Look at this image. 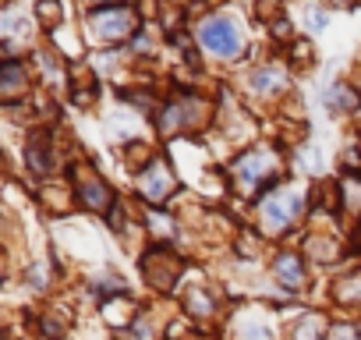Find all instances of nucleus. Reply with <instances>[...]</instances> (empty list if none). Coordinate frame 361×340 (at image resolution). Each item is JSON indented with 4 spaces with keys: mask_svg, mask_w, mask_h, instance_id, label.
Wrapping results in <instances>:
<instances>
[{
    "mask_svg": "<svg viewBox=\"0 0 361 340\" xmlns=\"http://www.w3.org/2000/svg\"><path fill=\"white\" fill-rule=\"evenodd\" d=\"M199 43L216 57H238L241 54V32L227 18H209L199 25Z\"/></svg>",
    "mask_w": 361,
    "mask_h": 340,
    "instance_id": "obj_1",
    "label": "nucleus"
},
{
    "mask_svg": "<svg viewBox=\"0 0 361 340\" xmlns=\"http://www.w3.org/2000/svg\"><path fill=\"white\" fill-rule=\"evenodd\" d=\"M92 29L99 40H121L135 29V15L128 4H106L92 15Z\"/></svg>",
    "mask_w": 361,
    "mask_h": 340,
    "instance_id": "obj_2",
    "label": "nucleus"
},
{
    "mask_svg": "<svg viewBox=\"0 0 361 340\" xmlns=\"http://www.w3.org/2000/svg\"><path fill=\"white\" fill-rule=\"evenodd\" d=\"M138 192L152 202V206H159V202H166V195L173 192V178H170V170L156 159V163H149L145 170H142V178H138Z\"/></svg>",
    "mask_w": 361,
    "mask_h": 340,
    "instance_id": "obj_3",
    "label": "nucleus"
},
{
    "mask_svg": "<svg viewBox=\"0 0 361 340\" xmlns=\"http://www.w3.org/2000/svg\"><path fill=\"white\" fill-rule=\"evenodd\" d=\"M294 213H298V199L294 195H283V192L262 199V206H259V217H262V227L266 231H283L294 220Z\"/></svg>",
    "mask_w": 361,
    "mask_h": 340,
    "instance_id": "obj_4",
    "label": "nucleus"
},
{
    "mask_svg": "<svg viewBox=\"0 0 361 340\" xmlns=\"http://www.w3.org/2000/svg\"><path fill=\"white\" fill-rule=\"evenodd\" d=\"M78 192H82V199L92 206V210H99V213H106L110 206H117V195L106 188V181H99L89 166H82V174H78Z\"/></svg>",
    "mask_w": 361,
    "mask_h": 340,
    "instance_id": "obj_5",
    "label": "nucleus"
},
{
    "mask_svg": "<svg viewBox=\"0 0 361 340\" xmlns=\"http://www.w3.org/2000/svg\"><path fill=\"white\" fill-rule=\"evenodd\" d=\"M25 159H29V170L36 174H50L54 166V145H50V131H36L25 145Z\"/></svg>",
    "mask_w": 361,
    "mask_h": 340,
    "instance_id": "obj_6",
    "label": "nucleus"
},
{
    "mask_svg": "<svg viewBox=\"0 0 361 340\" xmlns=\"http://www.w3.org/2000/svg\"><path fill=\"white\" fill-rule=\"evenodd\" d=\"M25 82H29V75H25L22 61H18V57H8V61H4V68H0V89H4V96L11 99Z\"/></svg>",
    "mask_w": 361,
    "mask_h": 340,
    "instance_id": "obj_7",
    "label": "nucleus"
},
{
    "mask_svg": "<svg viewBox=\"0 0 361 340\" xmlns=\"http://www.w3.org/2000/svg\"><path fill=\"white\" fill-rule=\"evenodd\" d=\"M273 269H276V277H280V284H283L287 291H298V287H301V262H298L290 252L276 255Z\"/></svg>",
    "mask_w": 361,
    "mask_h": 340,
    "instance_id": "obj_8",
    "label": "nucleus"
},
{
    "mask_svg": "<svg viewBox=\"0 0 361 340\" xmlns=\"http://www.w3.org/2000/svg\"><path fill=\"white\" fill-rule=\"evenodd\" d=\"M326 107H329V110H340V114H350V110L361 107V96H357L354 89H347V85L336 82V85L326 92Z\"/></svg>",
    "mask_w": 361,
    "mask_h": 340,
    "instance_id": "obj_9",
    "label": "nucleus"
},
{
    "mask_svg": "<svg viewBox=\"0 0 361 340\" xmlns=\"http://www.w3.org/2000/svg\"><path fill=\"white\" fill-rule=\"evenodd\" d=\"M266 166H269V159H266L262 152H252V156H245V159L238 163V178H241L245 185H259V181L266 178Z\"/></svg>",
    "mask_w": 361,
    "mask_h": 340,
    "instance_id": "obj_10",
    "label": "nucleus"
},
{
    "mask_svg": "<svg viewBox=\"0 0 361 340\" xmlns=\"http://www.w3.org/2000/svg\"><path fill=\"white\" fill-rule=\"evenodd\" d=\"M280 85H283V75H280L276 68H262V71L252 75V89H255V92H273V89H280Z\"/></svg>",
    "mask_w": 361,
    "mask_h": 340,
    "instance_id": "obj_11",
    "label": "nucleus"
},
{
    "mask_svg": "<svg viewBox=\"0 0 361 340\" xmlns=\"http://www.w3.org/2000/svg\"><path fill=\"white\" fill-rule=\"evenodd\" d=\"M39 18L43 22H61V4L57 0H39Z\"/></svg>",
    "mask_w": 361,
    "mask_h": 340,
    "instance_id": "obj_12",
    "label": "nucleus"
},
{
    "mask_svg": "<svg viewBox=\"0 0 361 340\" xmlns=\"http://www.w3.org/2000/svg\"><path fill=\"white\" fill-rule=\"evenodd\" d=\"M308 22H312V25H322V22H326V15H322V11H315V15H308Z\"/></svg>",
    "mask_w": 361,
    "mask_h": 340,
    "instance_id": "obj_13",
    "label": "nucleus"
}]
</instances>
